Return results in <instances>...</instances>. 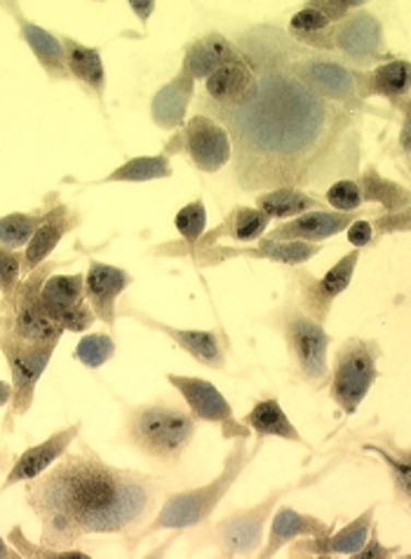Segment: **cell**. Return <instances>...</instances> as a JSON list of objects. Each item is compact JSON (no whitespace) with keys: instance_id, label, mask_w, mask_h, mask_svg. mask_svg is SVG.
I'll return each mask as SVG.
<instances>
[{"instance_id":"cell-1","label":"cell","mask_w":411,"mask_h":559,"mask_svg":"<svg viewBox=\"0 0 411 559\" xmlns=\"http://www.w3.org/2000/svg\"><path fill=\"white\" fill-rule=\"evenodd\" d=\"M235 48L257 73V97L240 108L198 99V111L214 118L231 136L233 177L247 193L320 189L357 179L362 116L322 99L284 67L273 24H257L235 36Z\"/></svg>"},{"instance_id":"cell-2","label":"cell","mask_w":411,"mask_h":559,"mask_svg":"<svg viewBox=\"0 0 411 559\" xmlns=\"http://www.w3.org/2000/svg\"><path fill=\"white\" fill-rule=\"evenodd\" d=\"M163 491V477L116 468L87 442H78L31 479L24 499L43 524V546L64 550L92 534H116L130 546L157 512Z\"/></svg>"},{"instance_id":"cell-3","label":"cell","mask_w":411,"mask_h":559,"mask_svg":"<svg viewBox=\"0 0 411 559\" xmlns=\"http://www.w3.org/2000/svg\"><path fill=\"white\" fill-rule=\"evenodd\" d=\"M196 432V416L177 400H155L125 409L122 440L165 468H177Z\"/></svg>"},{"instance_id":"cell-4","label":"cell","mask_w":411,"mask_h":559,"mask_svg":"<svg viewBox=\"0 0 411 559\" xmlns=\"http://www.w3.org/2000/svg\"><path fill=\"white\" fill-rule=\"evenodd\" d=\"M249 461L251 456L247 454V440L245 438L233 440L231 452L226 454V461H224V468H221V473L212 479V483L167 493L161 501V506H157V512L151 518V522L132 538L130 546L134 548L137 540L157 532H186V530H198V526L208 524L212 512L219 508L221 501L226 499L231 487L238 483V477L243 475Z\"/></svg>"},{"instance_id":"cell-5","label":"cell","mask_w":411,"mask_h":559,"mask_svg":"<svg viewBox=\"0 0 411 559\" xmlns=\"http://www.w3.org/2000/svg\"><path fill=\"white\" fill-rule=\"evenodd\" d=\"M268 328H273L287 346L290 374L294 383H304L313 391H322L329 383L327 348L331 336L325 324L313 320L306 310L296 304L294 289L290 287L282 304L266 318Z\"/></svg>"},{"instance_id":"cell-6","label":"cell","mask_w":411,"mask_h":559,"mask_svg":"<svg viewBox=\"0 0 411 559\" xmlns=\"http://www.w3.org/2000/svg\"><path fill=\"white\" fill-rule=\"evenodd\" d=\"M275 45L282 55L284 67L290 69L294 78H298L304 85H308L313 92L331 104L343 106L351 114H378L369 104L357 97L355 87V71L345 64L337 55H327L318 50H308L304 45H298L287 31L273 24Z\"/></svg>"},{"instance_id":"cell-7","label":"cell","mask_w":411,"mask_h":559,"mask_svg":"<svg viewBox=\"0 0 411 559\" xmlns=\"http://www.w3.org/2000/svg\"><path fill=\"white\" fill-rule=\"evenodd\" d=\"M378 360H381V344H376L374 338L348 336L339 346L329 371V397L345 416L357 412L376 379L381 377Z\"/></svg>"},{"instance_id":"cell-8","label":"cell","mask_w":411,"mask_h":559,"mask_svg":"<svg viewBox=\"0 0 411 559\" xmlns=\"http://www.w3.org/2000/svg\"><path fill=\"white\" fill-rule=\"evenodd\" d=\"M334 463H329L322 473H313V475L302 477V483L275 489L273 493H268L266 499L261 503H257L255 508L235 510V512H231V515L221 518L214 524V530H212V540H214L216 555L219 557H249V555H257L261 540H263V526H266L268 518L273 515L275 506L290 491H294L298 487H302V489L304 487H313L315 483H320V479L331 468H334Z\"/></svg>"},{"instance_id":"cell-9","label":"cell","mask_w":411,"mask_h":559,"mask_svg":"<svg viewBox=\"0 0 411 559\" xmlns=\"http://www.w3.org/2000/svg\"><path fill=\"white\" fill-rule=\"evenodd\" d=\"M57 263L61 261H45L22 280L10 304H0V332L31 344H59L64 330L47 318L40 306V287Z\"/></svg>"},{"instance_id":"cell-10","label":"cell","mask_w":411,"mask_h":559,"mask_svg":"<svg viewBox=\"0 0 411 559\" xmlns=\"http://www.w3.org/2000/svg\"><path fill=\"white\" fill-rule=\"evenodd\" d=\"M331 45H334V55L353 71L386 64V61L395 59L386 45L381 20L365 8L348 14L339 24H331Z\"/></svg>"},{"instance_id":"cell-11","label":"cell","mask_w":411,"mask_h":559,"mask_svg":"<svg viewBox=\"0 0 411 559\" xmlns=\"http://www.w3.org/2000/svg\"><path fill=\"white\" fill-rule=\"evenodd\" d=\"M57 344H31V341L14 338L0 332V350H3L10 377H12V405L5 428H12V418L24 416L31 405H34L36 385L43 377V371L50 365V357Z\"/></svg>"},{"instance_id":"cell-12","label":"cell","mask_w":411,"mask_h":559,"mask_svg":"<svg viewBox=\"0 0 411 559\" xmlns=\"http://www.w3.org/2000/svg\"><path fill=\"white\" fill-rule=\"evenodd\" d=\"M357 261H360V250L348 252L322 277H315L306 269L294 266L290 271V287L296 289L294 294L296 304L302 306L313 320L325 324L331 306H334V301L341 297V294L351 287Z\"/></svg>"},{"instance_id":"cell-13","label":"cell","mask_w":411,"mask_h":559,"mask_svg":"<svg viewBox=\"0 0 411 559\" xmlns=\"http://www.w3.org/2000/svg\"><path fill=\"white\" fill-rule=\"evenodd\" d=\"M167 383L177 391L184 400V405L196 416V421L214 424L221 428V438L238 440L251 438V430L238 421L233 414L231 402L219 393V388L212 381L184 374H165Z\"/></svg>"},{"instance_id":"cell-14","label":"cell","mask_w":411,"mask_h":559,"mask_svg":"<svg viewBox=\"0 0 411 559\" xmlns=\"http://www.w3.org/2000/svg\"><path fill=\"white\" fill-rule=\"evenodd\" d=\"M325 245L315 242H278V240H261L257 247H198L191 252V259L198 261V266H216L231 259H257V261H273L284 263V266H304L315 254H320Z\"/></svg>"},{"instance_id":"cell-15","label":"cell","mask_w":411,"mask_h":559,"mask_svg":"<svg viewBox=\"0 0 411 559\" xmlns=\"http://www.w3.org/2000/svg\"><path fill=\"white\" fill-rule=\"evenodd\" d=\"M184 153L204 175H214L233 158L228 132L208 114H196L181 128Z\"/></svg>"},{"instance_id":"cell-16","label":"cell","mask_w":411,"mask_h":559,"mask_svg":"<svg viewBox=\"0 0 411 559\" xmlns=\"http://www.w3.org/2000/svg\"><path fill=\"white\" fill-rule=\"evenodd\" d=\"M81 428H83V424L75 421L73 426H69L64 430H55L47 440L34 444V447H28L26 452H22L10 465L8 477L3 479V485H0V491H5V489L20 485V483H31V479H36L47 468H52V465L61 456H64L71 449V444L78 440Z\"/></svg>"},{"instance_id":"cell-17","label":"cell","mask_w":411,"mask_h":559,"mask_svg":"<svg viewBox=\"0 0 411 559\" xmlns=\"http://www.w3.org/2000/svg\"><path fill=\"white\" fill-rule=\"evenodd\" d=\"M357 97L367 104V99H386L392 108L409 111V87H411V67L407 59H390L378 64L372 71H355Z\"/></svg>"},{"instance_id":"cell-18","label":"cell","mask_w":411,"mask_h":559,"mask_svg":"<svg viewBox=\"0 0 411 559\" xmlns=\"http://www.w3.org/2000/svg\"><path fill=\"white\" fill-rule=\"evenodd\" d=\"M365 210L357 212H334V210H310L306 214H298L287 224L275 226L268 233V240L278 242H315L320 245L322 240L339 236L353 222H357Z\"/></svg>"},{"instance_id":"cell-19","label":"cell","mask_w":411,"mask_h":559,"mask_svg":"<svg viewBox=\"0 0 411 559\" xmlns=\"http://www.w3.org/2000/svg\"><path fill=\"white\" fill-rule=\"evenodd\" d=\"M134 283V277L118 266H108L102 261H90L85 273V299L94 310L97 320H102L106 328L114 330L118 320V299L120 294Z\"/></svg>"},{"instance_id":"cell-20","label":"cell","mask_w":411,"mask_h":559,"mask_svg":"<svg viewBox=\"0 0 411 559\" xmlns=\"http://www.w3.org/2000/svg\"><path fill=\"white\" fill-rule=\"evenodd\" d=\"M259 81L245 59L228 61L204 78V99L219 108H240L257 97Z\"/></svg>"},{"instance_id":"cell-21","label":"cell","mask_w":411,"mask_h":559,"mask_svg":"<svg viewBox=\"0 0 411 559\" xmlns=\"http://www.w3.org/2000/svg\"><path fill=\"white\" fill-rule=\"evenodd\" d=\"M5 12L12 14L14 24L20 26V36L28 45L31 52H34L36 61L43 67L50 81H71V75L67 71V57H64V45H61V38L55 36L52 31H47L31 20L24 17V12L20 3H0Z\"/></svg>"},{"instance_id":"cell-22","label":"cell","mask_w":411,"mask_h":559,"mask_svg":"<svg viewBox=\"0 0 411 559\" xmlns=\"http://www.w3.org/2000/svg\"><path fill=\"white\" fill-rule=\"evenodd\" d=\"M122 313L134 316L139 322H144L146 328L163 332L165 336H169L174 344H177L181 350H186L188 355L193 357L196 362L210 367V369H224L226 367V350H224V338H221L219 332L210 330H179V328H169L165 322H157L139 310H132L125 306Z\"/></svg>"},{"instance_id":"cell-23","label":"cell","mask_w":411,"mask_h":559,"mask_svg":"<svg viewBox=\"0 0 411 559\" xmlns=\"http://www.w3.org/2000/svg\"><path fill=\"white\" fill-rule=\"evenodd\" d=\"M78 226H81V214L71 210L69 205L47 207L40 226L34 233V238H31V242L24 247L22 275L34 273L38 266H43V263L57 250V245L64 240L67 233Z\"/></svg>"},{"instance_id":"cell-24","label":"cell","mask_w":411,"mask_h":559,"mask_svg":"<svg viewBox=\"0 0 411 559\" xmlns=\"http://www.w3.org/2000/svg\"><path fill=\"white\" fill-rule=\"evenodd\" d=\"M374 512L376 506H369L362 515H357L355 520L348 522L345 526H341L339 532H329L327 536H318V538H310L304 540L298 538V546H294L290 550L292 557H334V555H345V557H353L362 546L367 543L369 530L374 524Z\"/></svg>"},{"instance_id":"cell-25","label":"cell","mask_w":411,"mask_h":559,"mask_svg":"<svg viewBox=\"0 0 411 559\" xmlns=\"http://www.w3.org/2000/svg\"><path fill=\"white\" fill-rule=\"evenodd\" d=\"M331 532V524L315 515H304L290 506H280L273 512L271 532H268L266 546L257 552L259 557H275L284 546L298 540V538H318Z\"/></svg>"},{"instance_id":"cell-26","label":"cell","mask_w":411,"mask_h":559,"mask_svg":"<svg viewBox=\"0 0 411 559\" xmlns=\"http://www.w3.org/2000/svg\"><path fill=\"white\" fill-rule=\"evenodd\" d=\"M193 92H196V81L181 67V71L153 95L151 120L157 128L167 132L181 130L186 126V111H188V104L193 99Z\"/></svg>"},{"instance_id":"cell-27","label":"cell","mask_w":411,"mask_h":559,"mask_svg":"<svg viewBox=\"0 0 411 559\" xmlns=\"http://www.w3.org/2000/svg\"><path fill=\"white\" fill-rule=\"evenodd\" d=\"M243 424L257 435V444L251 449V459L259 454V449L263 444L266 438H280V440H287V442H296V444H304L306 449H310V444L302 438V432L294 428V424L284 414L282 405L275 397H266L259 400L251 412H247V416L243 418Z\"/></svg>"},{"instance_id":"cell-28","label":"cell","mask_w":411,"mask_h":559,"mask_svg":"<svg viewBox=\"0 0 411 559\" xmlns=\"http://www.w3.org/2000/svg\"><path fill=\"white\" fill-rule=\"evenodd\" d=\"M238 59H243V55L235 48L231 38L221 34H204L188 45L181 67L193 81H204V78H210L216 69Z\"/></svg>"},{"instance_id":"cell-29","label":"cell","mask_w":411,"mask_h":559,"mask_svg":"<svg viewBox=\"0 0 411 559\" xmlns=\"http://www.w3.org/2000/svg\"><path fill=\"white\" fill-rule=\"evenodd\" d=\"M61 45H64L67 57V71L73 81L81 83L90 95L104 106V92H106V71L102 52L97 48H87V45L78 43L69 36H61Z\"/></svg>"},{"instance_id":"cell-30","label":"cell","mask_w":411,"mask_h":559,"mask_svg":"<svg viewBox=\"0 0 411 559\" xmlns=\"http://www.w3.org/2000/svg\"><path fill=\"white\" fill-rule=\"evenodd\" d=\"M85 299V275L81 273H50L40 287V306L47 318L61 328V320Z\"/></svg>"},{"instance_id":"cell-31","label":"cell","mask_w":411,"mask_h":559,"mask_svg":"<svg viewBox=\"0 0 411 559\" xmlns=\"http://www.w3.org/2000/svg\"><path fill=\"white\" fill-rule=\"evenodd\" d=\"M257 210H261L268 219H294L298 214H306L310 210H325L322 198L313 195L302 189H290V186H282V189L263 191L257 195Z\"/></svg>"},{"instance_id":"cell-32","label":"cell","mask_w":411,"mask_h":559,"mask_svg":"<svg viewBox=\"0 0 411 559\" xmlns=\"http://www.w3.org/2000/svg\"><path fill=\"white\" fill-rule=\"evenodd\" d=\"M268 224H271V219H268V216L261 210H257V207H235L226 216L224 224H221L216 230H212L210 236L200 238V242L196 245V250H198V247H208V245L216 242V238L224 236V233L228 238L238 240V242H255V240L263 238V233L268 230Z\"/></svg>"},{"instance_id":"cell-33","label":"cell","mask_w":411,"mask_h":559,"mask_svg":"<svg viewBox=\"0 0 411 559\" xmlns=\"http://www.w3.org/2000/svg\"><path fill=\"white\" fill-rule=\"evenodd\" d=\"M355 181L360 186L362 203H376L386 212H400L409 207V191L404 186L381 177L376 167H367L365 173L357 175Z\"/></svg>"},{"instance_id":"cell-34","label":"cell","mask_w":411,"mask_h":559,"mask_svg":"<svg viewBox=\"0 0 411 559\" xmlns=\"http://www.w3.org/2000/svg\"><path fill=\"white\" fill-rule=\"evenodd\" d=\"M172 177V165L165 153L161 155H139V158L125 160L114 173L92 181L90 186L110 183V181H125V183H146L155 179H167Z\"/></svg>"},{"instance_id":"cell-35","label":"cell","mask_w":411,"mask_h":559,"mask_svg":"<svg viewBox=\"0 0 411 559\" xmlns=\"http://www.w3.org/2000/svg\"><path fill=\"white\" fill-rule=\"evenodd\" d=\"M362 449H365V452L376 454V456H381V461L388 465L395 496H398L400 506L407 508L409 499H411V454H409V449L395 447V452H388V447H384L381 442H376V440L367 442Z\"/></svg>"},{"instance_id":"cell-36","label":"cell","mask_w":411,"mask_h":559,"mask_svg":"<svg viewBox=\"0 0 411 559\" xmlns=\"http://www.w3.org/2000/svg\"><path fill=\"white\" fill-rule=\"evenodd\" d=\"M47 210L38 212H12L0 216V247L20 252L34 238L36 228L40 226Z\"/></svg>"},{"instance_id":"cell-37","label":"cell","mask_w":411,"mask_h":559,"mask_svg":"<svg viewBox=\"0 0 411 559\" xmlns=\"http://www.w3.org/2000/svg\"><path fill=\"white\" fill-rule=\"evenodd\" d=\"M116 355V341L106 332H90L85 334L73 350V357L87 369H99L108 360H114Z\"/></svg>"},{"instance_id":"cell-38","label":"cell","mask_w":411,"mask_h":559,"mask_svg":"<svg viewBox=\"0 0 411 559\" xmlns=\"http://www.w3.org/2000/svg\"><path fill=\"white\" fill-rule=\"evenodd\" d=\"M174 226H177L179 236L186 240L188 245V254L196 250V245L200 242V238L208 230V207H204L202 200H193V203L184 205L177 216H174Z\"/></svg>"},{"instance_id":"cell-39","label":"cell","mask_w":411,"mask_h":559,"mask_svg":"<svg viewBox=\"0 0 411 559\" xmlns=\"http://www.w3.org/2000/svg\"><path fill=\"white\" fill-rule=\"evenodd\" d=\"M22 261L24 254L0 247V304H10L14 292L22 285Z\"/></svg>"},{"instance_id":"cell-40","label":"cell","mask_w":411,"mask_h":559,"mask_svg":"<svg viewBox=\"0 0 411 559\" xmlns=\"http://www.w3.org/2000/svg\"><path fill=\"white\" fill-rule=\"evenodd\" d=\"M10 546H14V550L20 552V557H28V559H57V557H64V559H75V557H90L87 552L81 550H59V548H47L43 543H31L26 540L22 526H12V532L8 534Z\"/></svg>"},{"instance_id":"cell-41","label":"cell","mask_w":411,"mask_h":559,"mask_svg":"<svg viewBox=\"0 0 411 559\" xmlns=\"http://www.w3.org/2000/svg\"><path fill=\"white\" fill-rule=\"evenodd\" d=\"M325 203L334 207V212H357L362 205V193L355 179H339L327 186Z\"/></svg>"},{"instance_id":"cell-42","label":"cell","mask_w":411,"mask_h":559,"mask_svg":"<svg viewBox=\"0 0 411 559\" xmlns=\"http://www.w3.org/2000/svg\"><path fill=\"white\" fill-rule=\"evenodd\" d=\"M331 26V22L325 17L320 10H315L310 3L306 8L298 10L294 17L287 24V36L298 38V36H313V34H322Z\"/></svg>"},{"instance_id":"cell-43","label":"cell","mask_w":411,"mask_h":559,"mask_svg":"<svg viewBox=\"0 0 411 559\" xmlns=\"http://www.w3.org/2000/svg\"><path fill=\"white\" fill-rule=\"evenodd\" d=\"M310 5L315 10H320L331 24H339L348 17V14H353V12L365 8L362 0H313Z\"/></svg>"},{"instance_id":"cell-44","label":"cell","mask_w":411,"mask_h":559,"mask_svg":"<svg viewBox=\"0 0 411 559\" xmlns=\"http://www.w3.org/2000/svg\"><path fill=\"white\" fill-rule=\"evenodd\" d=\"M398 555H400L398 546H384L381 536H378V526L374 522L369 530V536H367V543L353 555V559H390Z\"/></svg>"},{"instance_id":"cell-45","label":"cell","mask_w":411,"mask_h":559,"mask_svg":"<svg viewBox=\"0 0 411 559\" xmlns=\"http://www.w3.org/2000/svg\"><path fill=\"white\" fill-rule=\"evenodd\" d=\"M374 236L376 240H381L384 236H390V233H404L409 230V207L400 212H386L384 216H378L376 222H372Z\"/></svg>"},{"instance_id":"cell-46","label":"cell","mask_w":411,"mask_h":559,"mask_svg":"<svg viewBox=\"0 0 411 559\" xmlns=\"http://www.w3.org/2000/svg\"><path fill=\"white\" fill-rule=\"evenodd\" d=\"M94 320H97V316H94V310L90 308L87 299H83L75 308L69 310L64 320H61V330H64V332H87L94 324Z\"/></svg>"},{"instance_id":"cell-47","label":"cell","mask_w":411,"mask_h":559,"mask_svg":"<svg viewBox=\"0 0 411 559\" xmlns=\"http://www.w3.org/2000/svg\"><path fill=\"white\" fill-rule=\"evenodd\" d=\"M345 233H348V242H351L355 250H365V247L374 242V228H372V222L367 219L353 222L345 228Z\"/></svg>"},{"instance_id":"cell-48","label":"cell","mask_w":411,"mask_h":559,"mask_svg":"<svg viewBox=\"0 0 411 559\" xmlns=\"http://www.w3.org/2000/svg\"><path fill=\"white\" fill-rule=\"evenodd\" d=\"M130 10L137 12V17L141 24H149V17L155 10V3H130Z\"/></svg>"},{"instance_id":"cell-49","label":"cell","mask_w":411,"mask_h":559,"mask_svg":"<svg viewBox=\"0 0 411 559\" xmlns=\"http://www.w3.org/2000/svg\"><path fill=\"white\" fill-rule=\"evenodd\" d=\"M409 132H411V118H409V111H407V114H404V122H402V134H400V144H402L404 158H409V148H411V144H409Z\"/></svg>"},{"instance_id":"cell-50","label":"cell","mask_w":411,"mask_h":559,"mask_svg":"<svg viewBox=\"0 0 411 559\" xmlns=\"http://www.w3.org/2000/svg\"><path fill=\"white\" fill-rule=\"evenodd\" d=\"M20 552L10 548V543L3 540V536H0V559H17Z\"/></svg>"},{"instance_id":"cell-51","label":"cell","mask_w":411,"mask_h":559,"mask_svg":"<svg viewBox=\"0 0 411 559\" xmlns=\"http://www.w3.org/2000/svg\"><path fill=\"white\" fill-rule=\"evenodd\" d=\"M10 400H12V383L0 381V407H5Z\"/></svg>"}]
</instances>
